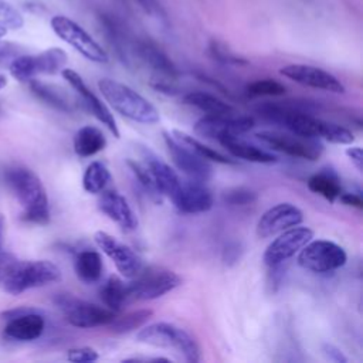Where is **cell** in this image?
I'll use <instances>...</instances> for the list:
<instances>
[{"label": "cell", "mask_w": 363, "mask_h": 363, "mask_svg": "<svg viewBox=\"0 0 363 363\" xmlns=\"http://www.w3.org/2000/svg\"><path fill=\"white\" fill-rule=\"evenodd\" d=\"M163 140L174 166L190 180L206 183L211 177L213 167L208 160L203 159L190 147L179 142L172 133L163 132Z\"/></svg>", "instance_id": "12"}, {"label": "cell", "mask_w": 363, "mask_h": 363, "mask_svg": "<svg viewBox=\"0 0 363 363\" xmlns=\"http://www.w3.org/2000/svg\"><path fill=\"white\" fill-rule=\"evenodd\" d=\"M136 340L143 345L176 350L190 363L201 360V350L197 340L186 329L170 322H155L142 326L136 333Z\"/></svg>", "instance_id": "4"}, {"label": "cell", "mask_w": 363, "mask_h": 363, "mask_svg": "<svg viewBox=\"0 0 363 363\" xmlns=\"http://www.w3.org/2000/svg\"><path fill=\"white\" fill-rule=\"evenodd\" d=\"M74 269L77 277L85 284H95L102 278L104 262L98 251L82 250L75 255Z\"/></svg>", "instance_id": "26"}, {"label": "cell", "mask_w": 363, "mask_h": 363, "mask_svg": "<svg viewBox=\"0 0 363 363\" xmlns=\"http://www.w3.org/2000/svg\"><path fill=\"white\" fill-rule=\"evenodd\" d=\"M99 295L105 306L113 312H119L122 306L128 302L126 284L115 275H111L101 286Z\"/></svg>", "instance_id": "30"}, {"label": "cell", "mask_w": 363, "mask_h": 363, "mask_svg": "<svg viewBox=\"0 0 363 363\" xmlns=\"http://www.w3.org/2000/svg\"><path fill=\"white\" fill-rule=\"evenodd\" d=\"M234 113V112H233ZM204 115L194 123V132L203 138L218 140L225 135H242L255 126V121L247 115Z\"/></svg>", "instance_id": "13"}, {"label": "cell", "mask_w": 363, "mask_h": 363, "mask_svg": "<svg viewBox=\"0 0 363 363\" xmlns=\"http://www.w3.org/2000/svg\"><path fill=\"white\" fill-rule=\"evenodd\" d=\"M257 193L247 187H233L223 193V201L228 206L242 207L255 203Z\"/></svg>", "instance_id": "37"}, {"label": "cell", "mask_w": 363, "mask_h": 363, "mask_svg": "<svg viewBox=\"0 0 363 363\" xmlns=\"http://www.w3.org/2000/svg\"><path fill=\"white\" fill-rule=\"evenodd\" d=\"M105 146L106 138L104 132L94 125H85L74 135V152L79 157H91L104 150Z\"/></svg>", "instance_id": "25"}, {"label": "cell", "mask_w": 363, "mask_h": 363, "mask_svg": "<svg viewBox=\"0 0 363 363\" xmlns=\"http://www.w3.org/2000/svg\"><path fill=\"white\" fill-rule=\"evenodd\" d=\"M112 176L109 169L102 162H92L84 172L82 176V187L86 193L98 194L102 193L109 184Z\"/></svg>", "instance_id": "31"}, {"label": "cell", "mask_w": 363, "mask_h": 363, "mask_svg": "<svg viewBox=\"0 0 363 363\" xmlns=\"http://www.w3.org/2000/svg\"><path fill=\"white\" fill-rule=\"evenodd\" d=\"M245 91L251 96H281L286 92V88L277 79L262 78L250 82Z\"/></svg>", "instance_id": "36"}, {"label": "cell", "mask_w": 363, "mask_h": 363, "mask_svg": "<svg viewBox=\"0 0 363 363\" xmlns=\"http://www.w3.org/2000/svg\"><path fill=\"white\" fill-rule=\"evenodd\" d=\"M322 353H323V356L329 362H333V363H347V357L343 354V352L339 347H336L335 345H332V343H323L322 345Z\"/></svg>", "instance_id": "44"}, {"label": "cell", "mask_w": 363, "mask_h": 363, "mask_svg": "<svg viewBox=\"0 0 363 363\" xmlns=\"http://www.w3.org/2000/svg\"><path fill=\"white\" fill-rule=\"evenodd\" d=\"M172 135L179 140L182 142L183 145H186L187 147H190L193 152H196L199 156H201L203 159L208 160V162H216V163H220V164H235L237 162L223 153H220L218 150L204 145L203 142H200L199 139H196L194 136L186 133V132H182V130H172Z\"/></svg>", "instance_id": "28"}, {"label": "cell", "mask_w": 363, "mask_h": 363, "mask_svg": "<svg viewBox=\"0 0 363 363\" xmlns=\"http://www.w3.org/2000/svg\"><path fill=\"white\" fill-rule=\"evenodd\" d=\"M183 102L193 108L200 109L206 115H220V113H233L234 108L224 99L204 92V91H191L183 96Z\"/></svg>", "instance_id": "27"}, {"label": "cell", "mask_w": 363, "mask_h": 363, "mask_svg": "<svg viewBox=\"0 0 363 363\" xmlns=\"http://www.w3.org/2000/svg\"><path fill=\"white\" fill-rule=\"evenodd\" d=\"M347 261L343 247L329 240H311L298 255V264L303 269L325 274L342 268Z\"/></svg>", "instance_id": "9"}, {"label": "cell", "mask_w": 363, "mask_h": 363, "mask_svg": "<svg viewBox=\"0 0 363 363\" xmlns=\"http://www.w3.org/2000/svg\"><path fill=\"white\" fill-rule=\"evenodd\" d=\"M346 155L350 159V162L356 166V169L362 173L363 172V152L360 146H352L346 149Z\"/></svg>", "instance_id": "46"}, {"label": "cell", "mask_w": 363, "mask_h": 363, "mask_svg": "<svg viewBox=\"0 0 363 363\" xmlns=\"http://www.w3.org/2000/svg\"><path fill=\"white\" fill-rule=\"evenodd\" d=\"M94 240L99 250H102V252L115 264L122 277L130 279L136 277L143 268L139 255L130 247L118 241L111 234L105 231H96L94 234Z\"/></svg>", "instance_id": "15"}, {"label": "cell", "mask_w": 363, "mask_h": 363, "mask_svg": "<svg viewBox=\"0 0 363 363\" xmlns=\"http://www.w3.org/2000/svg\"><path fill=\"white\" fill-rule=\"evenodd\" d=\"M136 54L139 58L146 62L152 69H155L159 75L167 78H176L179 71L173 61L153 43L145 40L136 43Z\"/></svg>", "instance_id": "23"}, {"label": "cell", "mask_w": 363, "mask_h": 363, "mask_svg": "<svg viewBox=\"0 0 363 363\" xmlns=\"http://www.w3.org/2000/svg\"><path fill=\"white\" fill-rule=\"evenodd\" d=\"M6 233V217L0 214V251H3V240Z\"/></svg>", "instance_id": "47"}, {"label": "cell", "mask_w": 363, "mask_h": 363, "mask_svg": "<svg viewBox=\"0 0 363 363\" xmlns=\"http://www.w3.org/2000/svg\"><path fill=\"white\" fill-rule=\"evenodd\" d=\"M126 284L128 302L129 301H153L172 292L182 285V278L170 269L162 267H149L130 278Z\"/></svg>", "instance_id": "5"}, {"label": "cell", "mask_w": 363, "mask_h": 363, "mask_svg": "<svg viewBox=\"0 0 363 363\" xmlns=\"http://www.w3.org/2000/svg\"><path fill=\"white\" fill-rule=\"evenodd\" d=\"M136 1L140 6V9L150 17H155L157 20H166V11L160 0H136Z\"/></svg>", "instance_id": "42"}, {"label": "cell", "mask_w": 363, "mask_h": 363, "mask_svg": "<svg viewBox=\"0 0 363 363\" xmlns=\"http://www.w3.org/2000/svg\"><path fill=\"white\" fill-rule=\"evenodd\" d=\"M27 84L30 86V91L45 105H48L57 111H61V112H71L69 102L55 86L45 84L40 79H35V78H33Z\"/></svg>", "instance_id": "29"}, {"label": "cell", "mask_w": 363, "mask_h": 363, "mask_svg": "<svg viewBox=\"0 0 363 363\" xmlns=\"http://www.w3.org/2000/svg\"><path fill=\"white\" fill-rule=\"evenodd\" d=\"M255 138L272 150L311 162L318 160L323 153V145L316 138H306L291 132L282 133L274 130L258 132L255 133Z\"/></svg>", "instance_id": "10"}, {"label": "cell", "mask_w": 363, "mask_h": 363, "mask_svg": "<svg viewBox=\"0 0 363 363\" xmlns=\"http://www.w3.org/2000/svg\"><path fill=\"white\" fill-rule=\"evenodd\" d=\"M285 78L315 89L328 91L332 94H343L345 85L329 71L308 64H289L279 69Z\"/></svg>", "instance_id": "16"}, {"label": "cell", "mask_w": 363, "mask_h": 363, "mask_svg": "<svg viewBox=\"0 0 363 363\" xmlns=\"http://www.w3.org/2000/svg\"><path fill=\"white\" fill-rule=\"evenodd\" d=\"M6 34H7V28H4V27L0 26V38H3Z\"/></svg>", "instance_id": "49"}, {"label": "cell", "mask_w": 363, "mask_h": 363, "mask_svg": "<svg viewBox=\"0 0 363 363\" xmlns=\"http://www.w3.org/2000/svg\"><path fill=\"white\" fill-rule=\"evenodd\" d=\"M7 318L4 335L17 342H33L41 337L45 330L44 316L34 309L18 308L3 313Z\"/></svg>", "instance_id": "14"}, {"label": "cell", "mask_w": 363, "mask_h": 363, "mask_svg": "<svg viewBox=\"0 0 363 363\" xmlns=\"http://www.w3.org/2000/svg\"><path fill=\"white\" fill-rule=\"evenodd\" d=\"M306 184L312 193L322 196L329 203H335L342 193L340 177L337 172L330 166L322 167L320 170L313 173L308 179Z\"/></svg>", "instance_id": "24"}, {"label": "cell", "mask_w": 363, "mask_h": 363, "mask_svg": "<svg viewBox=\"0 0 363 363\" xmlns=\"http://www.w3.org/2000/svg\"><path fill=\"white\" fill-rule=\"evenodd\" d=\"M231 156L237 159H242L252 163H262L271 164L275 163L278 159L275 155L261 149L257 145L248 143L247 140L241 139L238 135H225L217 140Z\"/></svg>", "instance_id": "22"}, {"label": "cell", "mask_w": 363, "mask_h": 363, "mask_svg": "<svg viewBox=\"0 0 363 363\" xmlns=\"http://www.w3.org/2000/svg\"><path fill=\"white\" fill-rule=\"evenodd\" d=\"M50 26L58 38L71 45L84 58L96 64H105L109 61V57L102 45L85 28H82L69 17L57 14L51 17Z\"/></svg>", "instance_id": "8"}, {"label": "cell", "mask_w": 363, "mask_h": 363, "mask_svg": "<svg viewBox=\"0 0 363 363\" xmlns=\"http://www.w3.org/2000/svg\"><path fill=\"white\" fill-rule=\"evenodd\" d=\"M302 221L303 213L298 206L292 203H278L262 213L255 231L259 238H268L291 227L299 225Z\"/></svg>", "instance_id": "18"}, {"label": "cell", "mask_w": 363, "mask_h": 363, "mask_svg": "<svg viewBox=\"0 0 363 363\" xmlns=\"http://www.w3.org/2000/svg\"><path fill=\"white\" fill-rule=\"evenodd\" d=\"M126 164H128L129 170L132 172V174L135 176V179L138 180V183L140 184V187L146 191V194H149L150 199H153L156 201H160L162 194L159 193L150 173L146 169V166L143 163L138 162V160H133V159H128Z\"/></svg>", "instance_id": "35"}, {"label": "cell", "mask_w": 363, "mask_h": 363, "mask_svg": "<svg viewBox=\"0 0 363 363\" xmlns=\"http://www.w3.org/2000/svg\"><path fill=\"white\" fill-rule=\"evenodd\" d=\"M4 182L21 206V220L45 225L50 223V201L41 179L26 166H11L4 172Z\"/></svg>", "instance_id": "1"}, {"label": "cell", "mask_w": 363, "mask_h": 363, "mask_svg": "<svg viewBox=\"0 0 363 363\" xmlns=\"http://www.w3.org/2000/svg\"><path fill=\"white\" fill-rule=\"evenodd\" d=\"M0 26L7 30H18L24 26L21 13L6 0H0Z\"/></svg>", "instance_id": "38"}, {"label": "cell", "mask_w": 363, "mask_h": 363, "mask_svg": "<svg viewBox=\"0 0 363 363\" xmlns=\"http://www.w3.org/2000/svg\"><path fill=\"white\" fill-rule=\"evenodd\" d=\"M210 54L213 55V58H216L217 61H220L223 64H233V65H245V64H248V61L245 58L234 54L224 44H220L217 41H213L210 44Z\"/></svg>", "instance_id": "39"}, {"label": "cell", "mask_w": 363, "mask_h": 363, "mask_svg": "<svg viewBox=\"0 0 363 363\" xmlns=\"http://www.w3.org/2000/svg\"><path fill=\"white\" fill-rule=\"evenodd\" d=\"M152 316H153L152 309H138L119 318L115 316V319L108 325V328L116 335L129 333L145 326Z\"/></svg>", "instance_id": "32"}, {"label": "cell", "mask_w": 363, "mask_h": 363, "mask_svg": "<svg viewBox=\"0 0 363 363\" xmlns=\"http://www.w3.org/2000/svg\"><path fill=\"white\" fill-rule=\"evenodd\" d=\"M6 85H7V78H6V75L0 74V89H1V88H4Z\"/></svg>", "instance_id": "48"}, {"label": "cell", "mask_w": 363, "mask_h": 363, "mask_svg": "<svg viewBox=\"0 0 363 363\" xmlns=\"http://www.w3.org/2000/svg\"><path fill=\"white\" fill-rule=\"evenodd\" d=\"M23 51L24 50L20 44L0 38V68L9 67L16 57L23 54Z\"/></svg>", "instance_id": "41"}, {"label": "cell", "mask_w": 363, "mask_h": 363, "mask_svg": "<svg viewBox=\"0 0 363 363\" xmlns=\"http://www.w3.org/2000/svg\"><path fill=\"white\" fill-rule=\"evenodd\" d=\"M150 85L159 91V92H163L166 95H174L177 92V88L176 85L173 84V78H167V77H162L160 78H153Z\"/></svg>", "instance_id": "43"}, {"label": "cell", "mask_w": 363, "mask_h": 363, "mask_svg": "<svg viewBox=\"0 0 363 363\" xmlns=\"http://www.w3.org/2000/svg\"><path fill=\"white\" fill-rule=\"evenodd\" d=\"M174 207L183 214H201L211 210L214 199L211 191L201 182H180L176 191L169 197Z\"/></svg>", "instance_id": "19"}, {"label": "cell", "mask_w": 363, "mask_h": 363, "mask_svg": "<svg viewBox=\"0 0 363 363\" xmlns=\"http://www.w3.org/2000/svg\"><path fill=\"white\" fill-rule=\"evenodd\" d=\"M55 305L62 312L65 320L79 329H92L108 326L116 316V312L106 306H99L77 298L71 294H58L54 298Z\"/></svg>", "instance_id": "7"}, {"label": "cell", "mask_w": 363, "mask_h": 363, "mask_svg": "<svg viewBox=\"0 0 363 363\" xmlns=\"http://www.w3.org/2000/svg\"><path fill=\"white\" fill-rule=\"evenodd\" d=\"M99 20H101V24L104 27V31H105L112 48H115L116 54L119 55V58L122 61L128 62V37H126L125 31L111 16L101 14Z\"/></svg>", "instance_id": "33"}, {"label": "cell", "mask_w": 363, "mask_h": 363, "mask_svg": "<svg viewBox=\"0 0 363 363\" xmlns=\"http://www.w3.org/2000/svg\"><path fill=\"white\" fill-rule=\"evenodd\" d=\"M140 156L143 159V164L150 173L159 193L162 196L170 197L180 184V177L173 167H170L162 157H159L155 152L147 149L146 146H140Z\"/></svg>", "instance_id": "20"}, {"label": "cell", "mask_w": 363, "mask_h": 363, "mask_svg": "<svg viewBox=\"0 0 363 363\" xmlns=\"http://www.w3.org/2000/svg\"><path fill=\"white\" fill-rule=\"evenodd\" d=\"M61 279L60 268L48 259L23 261L14 257L0 277V286L10 295H20Z\"/></svg>", "instance_id": "2"}, {"label": "cell", "mask_w": 363, "mask_h": 363, "mask_svg": "<svg viewBox=\"0 0 363 363\" xmlns=\"http://www.w3.org/2000/svg\"><path fill=\"white\" fill-rule=\"evenodd\" d=\"M339 200L345 204V206H350L354 208H363V199L360 193L356 191H347V193H340Z\"/></svg>", "instance_id": "45"}, {"label": "cell", "mask_w": 363, "mask_h": 363, "mask_svg": "<svg viewBox=\"0 0 363 363\" xmlns=\"http://www.w3.org/2000/svg\"><path fill=\"white\" fill-rule=\"evenodd\" d=\"M67 359L72 363H91L99 359L98 352L94 347L82 346V347H74L67 352Z\"/></svg>", "instance_id": "40"}, {"label": "cell", "mask_w": 363, "mask_h": 363, "mask_svg": "<svg viewBox=\"0 0 363 363\" xmlns=\"http://www.w3.org/2000/svg\"><path fill=\"white\" fill-rule=\"evenodd\" d=\"M99 210L123 231H133L138 227V218L128 200L115 190H104L98 200Z\"/></svg>", "instance_id": "21"}, {"label": "cell", "mask_w": 363, "mask_h": 363, "mask_svg": "<svg viewBox=\"0 0 363 363\" xmlns=\"http://www.w3.org/2000/svg\"><path fill=\"white\" fill-rule=\"evenodd\" d=\"M68 62L67 52L60 47L44 50L38 54H20L7 67L10 75L20 81L28 82L40 74L55 75L65 68Z\"/></svg>", "instance_id": "6"}, {"label": "cell", "mask_w": 363, "mask_h": 363, "mask_svg": "<svg viewBox=\"0 0 363 363\" xmlns=\"http://www.w3.org/2000/svg\"><path fill=\"white\" fill-rule=\"evenodd\" d=\"M98 89L109 106L119 115L143 125H153L160 121L156 106L129 85L111 78H102L98 81Z\"/></svg>", "instance_id": "3"}, {"label": "cell", "mask_w": 363, "mask_h": 363, "mask_svg": "<svg viewBox=\"0 0 363 363\" xmlns=\"http://www.w3.org/2000/svg\"><path fill=\"white\" fill-rule=\"evenodd\" d=\"M318 139H323L335 145H352L354 142V135L352 130L339 123L319 119Z\"/></svg>", "instance_id": "34"}, {"label": "cell", "mask_w": 363, "mask_h": 363, "mask_svg": "<svg viewBox=\"0 0 363 363\" xmlns=\"http://www.w3.org/2000/svg\"><path fill=\"white\" fill-rule=\"evenodd\" d=\"M313 238V230L303 225L291 227L274 238L264 251L262 261L267 267L275 268L292 258L301 248Z\"/></svg>", "instance_id": "11"}, {"label": "cell", "mask_w": 363, "mask_h": 363, "mask_svg": "<svg viewBox=\"0 0 363 363\" xmlns=\"http://www.w3.org/2000/svg\"><path fill=\"white\" fill-rule=\"evenodd\" d=\"M62 78L75 89V92L81 96L85 108L102 123L108 128V130L116 138H121V132L119 128L116 125V121L112 115V112L109 111V108L102 102V99L99 96H96V94L92 92V89H89V86L85 84V81L82 79V77L71 69V68H62L61 71Z\"/></svg>", "instance_id": "17"}]
</instances>
